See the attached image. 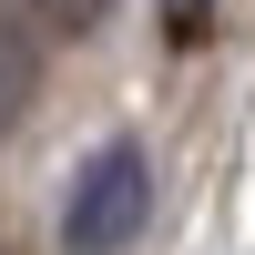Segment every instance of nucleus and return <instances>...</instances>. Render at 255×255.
Masks as SVG:
<instances>
[{
    "label": "nucleus",
    "instance_id": "3",
    "mask_svg": "<svg viewBox=\"0 0 255 255\" xmlns=\"http://www.w3.org/2000/svg\"><path fill=\"white\" fill-rule=\"evenodd\" d=\"M163 20H174V31L194 41V31H204V0H163Z\"/></svg>",
    "mask_w": 255,
    "mask_h": 255
},
{
    "label": "nucleus",
    "instance_id": "1",
    "mask_svg": "<svg viewBox=\"0 0 255 255\" xmlns=\"http://www.w3.org/2000/svg\"><path fill=\"white\" fill-rule=\"evenodd\" d=\"M143 215H153V163H143V143H102V153L82 163L72 204H61V245L72 255H113V245H133Z\"/></svg>",
    "mask_w": 255,
    "mask_h": 255
},
{
    "label": "nucleus",
    "instance_id": "2",
    "mask_svg": "<svg viewBox=\"0 0 255 255\" xmlns=\"http://www.w3.org/2000/svg\"><path fill=\"white\" fill-rule=\"evenodd\" d=\"M20 102H31V41H20L10 20H0V133L20 123Z\"/></svg>",
    "mask_w": 255,
    "mask_h": 255
},
{
    "label": "nucleus",
    "instance_id": "4",
    "mask_svg": "<svg viewBox=\"0 0 255 255\" xmlns=\"http://www.w3.org/2000/svg\"><path fill=\"white\" fill-rule=\"evenodd\" d=\"M41 10H51V20H82V10H92V0H41Z\"/></svg>",
    "mask_w": 255,
    "mask_h": 255
}]
</instances>
